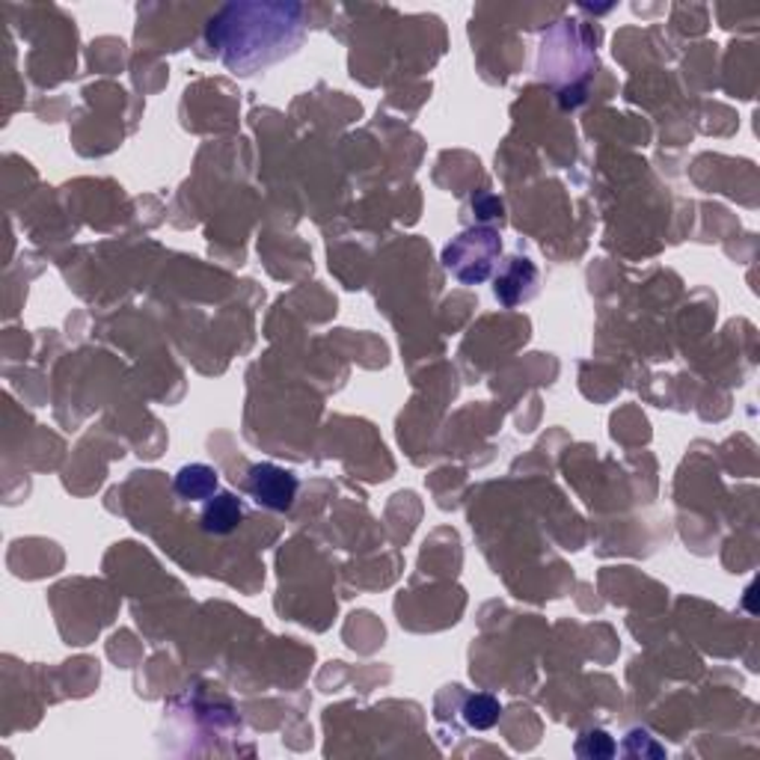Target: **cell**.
<instances>
[{
	"label": "cell",
	"instance_id": "1",
	"mask_svg": "<svg viewBox=\"0 0 760 760\" xmlns=\"http://www.w3.org/2000/svg\"><path fill=\"white\" fill-rule=\"evenodd\" d=\"M303 39V10L294 3H232L208 27V42L232 72L253 75L277 63Z\"/></svg>",
	"mask_w": 760,
	"mask_h": 760
},
{
	"label": "cell",
	"instance_id": "2",
	"mask_svg": "<svg viewBox=\"0 0 760 760\" xmlns=\"http://www.w3.org/2000/svg\"><path fill=\"white\" fill-rule=\"evenodd\" d=\"M503 253V238L493 229H470L458 236L443 253L446 268L458 277L460 282H484L491 277L493 258Z\"/></svg>",
	"mask_w": 760,
	"mask_h": 760
},
{
	"label": "cell",
	"instance_id": "3",
	"mask_svg": "<svg viewBox=\"0 0 760 760\" xmlns=\"http://www.w3.org/2000/svg\"><path fill=\"white\" fill-rule=\"evenodd\" d=\"M301 481L291 470L280 464H253L246 472V493L253 496V503L268 508V511H289L297 499Z\"/></svg>",
	"mask_w": 760,
	"mask_h": 760
},
{
	"label": "cell",
	"instance_id": "4",
	"mask_svg": "<svg viewBox=\"0 0 760 760\" xmlns=\"http://www.w3.org/2000/svg\"><path fill=\"white\" fill-rule=\"evenodd\" d=\"M244 520V503L236 493H214L208 503L202 505V529L208 535H232Z\"/></svg>",
	"mask_w": 760,
	"mask_h": 760
},
{
	"label": "cell",
	"instance_id": "5",
	"mask_svg": "<svg viewBox=\"0 0 760 760\" xmlns=\"http://www.w3.org/2000/svg\"><path fill=\"white\" fill-rule=\"evenodd\" d=\"M217 484H220V476L208 464H188L176 472L173 479V491L185 503H208L214 493H217Z\"/></svg>",
	"mask_w": 760,
	"mask_h": 760
},
{
	"label": "cell",
	"instance_id": "6",
	"mask_svg": "<svg viewBox=\"0 0 760 760\" xmlns=\"http://www.w3.org/2000/svg\"><path fill=\"white\" fill-rule=\"evenodd\" d=\"M464 722L470 727H476V731H487V727H493L496 722H499V715H503V707H499V701L493 698V695L487 693H479V695H470L467 701H464Z\"/></svg>",
	"mask_w": 760,
	"mask_h": 760
},
{
	"label": "cell",
	"instance_id": "7",
	"mask_svg": "<svg viewBox=\"0 0 760 760\" xmlns=\"http://www.w3.org/2000/svg\"><path fill=\"white\" fill-rule=\"evenodd\" d=\"M612 751H616V743H612V737L604 734V731H588V734H582L580 743H577V755H580V758H588V755L609 758Z\"/></svg>",
	"mask_w": 760,
	"mask_h": 760
}]
</instances>
